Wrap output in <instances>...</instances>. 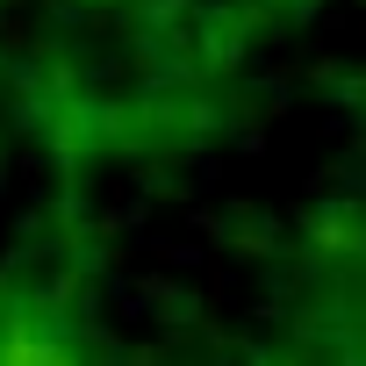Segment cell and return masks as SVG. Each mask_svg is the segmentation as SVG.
<instances>
[{
	"mask_svg": "<svg viewBox=\"0 0 366 366\" xmlns=\"http://www.w3.org/2000/svg\"><path fill=\"white\" fill-rule=\"evenodd\" d=\"M0 366H65V352L44 330H0Z\"/></svg>",
	"mask_w": 366,
	"mask_h": 366,
	"instance_id": "6da1fadb",
	"label": "cell"
}]
</instances>
